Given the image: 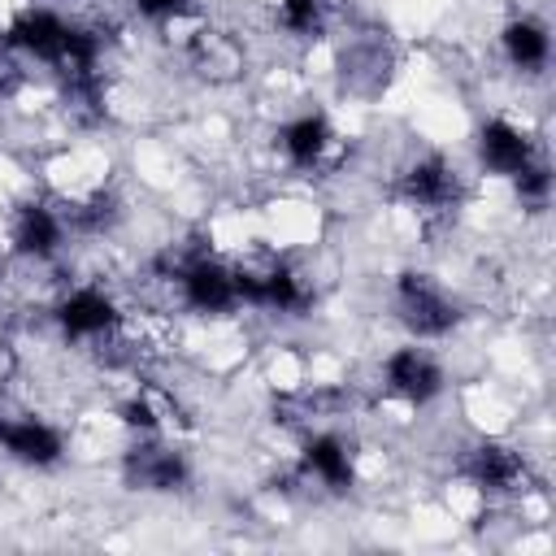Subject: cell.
Here are the masks:
<instances>
[{
  "label": "cell",
  "instance_id": "obj_7",
  "mask_svg": "<svg viewBox=\"0 0 556 556\" xmlns=\"http://www.w3.org/2000/svg\"><path fill=\"white\" fill-rule=\"evenodd\" d=\"M491 56L521 87L547 83V70H552V22L530 4L508 9L491 30Z\"/></svg>",
  "mask_w": 556,
  "mask_h": 556
},
{
  "label": "cell",
  "instance_id": "obj_2",
  "mask_svg": "<svg viewBox=\"0 0 556 556\" xmlns=\"http://www.w3.org/2000/svg\"><path fill=\"white\" fill-rule=\"evenodd\" d=\"M265 152L274 161V174L313 182V178H334L352 161V143L334 117V109L317 100H295L287 104L269 126H265Z\"/></svg>",
  "mask_w": 556,
  "mask_h": 556
},
{
  "label": "cell",
  "instance_id": "obj_6",
  "mask_svg": "<svg viewBox=\"0 0 556 556\" xmlns=\"http://www.w3.org/2000/svg\"><path fill=\"white\" fill-rule=\"evenodd\" d=\"M0 460L17 473H61L74 460V434L48 408L22 395H0Z\"/></svg>",
  "mask_w": 556,
  "mask_h": 556
},
{
  "label": "cell",
  "instance_id": "obj_4",
  "mask_svg": "<svg viewBox=\"0 0 556 556\" xmlns=\"http://www.w3.org/2000/svg\"><path fill=\"white\" fill-rule=\"evenodd\" d=\"M543 156H547L543 130L530 117H517L504 104L478 113L473 126H469V135H465V161H469V169H473L478 182L508 187L517 174H526Z\"/></svg>",
  "mask_w": 556,
  "mask_h": 556
},
{
  "label": "cell",
  "instance_id": "obj_3",
  "mask_svg": "<svg viewBox=\"0 0 556 556\" xmlns=\"http://www.w3.org/2000/svg\"><path fill=\"white\" fill-rule=\"evenodd\" d=\"M369 391L391 413H430L452 395V365L447 348L417 343V339H391L369 361Z\"/></svg>",
  "mask_w": 556,
  "mask_h": 556
},
{
  "label": "cell",
  "instance_id": "obj_1",
  "mask_svg": "<svg viewBox=\"0 0 556 556\" xmlns=\"http://www.w3.org/2000/svg\"><path fill=\"white\" fill-rule=\"evenodd\" d=\"M382 313L400 339H417L434 348H452L473 321L469 295L426 261H404L387 274Z\"/></svg>",
  "mask_w": 556,
  "mask_h": 556
},
{
  "label": "cell",
  "instance_id": "obj_5",
  "mask_svg": "<svg viewBox=\"0 0 556 556\" xmlns=\"http://www.w3.org/2000/svg\"><path fill=\"white\" fill-rule=\"evenodd\" d=\"M113 473L143 500H182L200 482V465L178 434H135L113 452Z\"/></svg>",
  "mask_w": 556,
  "mask_h": 556
}]
</instances>
